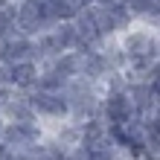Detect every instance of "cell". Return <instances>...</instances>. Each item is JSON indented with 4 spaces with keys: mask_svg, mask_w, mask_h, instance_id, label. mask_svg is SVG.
Here are the masks:
<instances>
[{
    "mask_svg": "<svg viewBox=\"0 0 160 160\" xmlns=\"http://www.w3.org/2000/svg\"><path fill=\"white\" fill-rule=\"evenodd\" d=\"M12 3H15V6H21V3H23V0H12Z\"/></svg>",
    "mask_w": 160,
    "mask_h": 160,
    "instance_id": "cell-13",
    "label": "cell"
},
{
    "mask_svg": "<svg viewBox=\"0 0 160 160\" xmlns=\"http://www.w3.org/2000/svg\"><path fill=\"white\" fill-rule=\"evenodd\" d=\"M38 64L35 61H18L9 64V84H12L15 93H29L35 90V82H38Z\"/></svg>",
    "mask_w": 160,
    "mask_h": 160,
    "instance_id": "cell-6",
    "label": "cell"
},
{
    "mask_svg": "<svg viewBox=\"0 0 160 160\" xmlns=\"http://www.w3.org/2000/svg\"><path fill=\"white\" fill-rule=\"evenodd\" d=\"M0 119L12 122V125H21V122H38V117H35V111H32L29 102H26L23 93H12V96L6 99V105L0 108Z\"/></svg>",
    "mask_w": 160,
    "mask_h": 160,
    "instance_id": "cell-5",
    "label": "cell"
},
{
    "mask_svg": "<svg viewBox=\"0 0 160 160\" xmlns=\"http://www.w3.org/2000/svg\"><path fill=\"white\" fill-rule=\"evenodd\" d=\"M50 38L55 41V47H58L61 52H73V47H76V26L73 23H55L50 29Z\"/></svg>",
    "mask_w": 160,
    "mask_h": 160,
    "instance_id": "cell-7",
    "label": "cell"
},
{
    "mask_svg": "<svg viewBox=\"0 0 160 160\" xmlns=\"http://www.w3.org/2000/svg\"><path fill=\"white\" fill-rule=\"evenodd\" d=\"M41 70V67H38ZM64 82L61 76H55V73H50V70H41L38 73V82H35V90H44V93H64Z\"/></svg>",
    "mask_w": 160,
    "mask_h": 160,
    "instance_id": "cell-8",
    "label": "cell"
},
{
    "mask_svg": "<svg viewBox=\"0 0 160 160\" xmlns=\"http://www.w3.org/2000/svg\"><path fill=\"white\" fill-rule=\"evenodd\" d=\"M99 117L108 128H122L134 117V111H131V102H128L125 93H105L102 105H99Z\"/></svg>",
    "mask_w": 160,
    "mask_h": 160,
    "instance_id": "cell-4",
    "label": "cell"
},
{
    "mask_svg": "<svg viewBox=\"0 0 160 160\" xmlns=\"http://www.w3.org/2000/svg\"><path fill=\"white\" fill-rule=\"evenodd\" d=\"M117 41H119L122 50H125V55H154L157 52V32L143 26V23H134L128 32H122Z\"/></svg>",
    "mask_w": 160,
    "mask_h": 160,
    "instance_id": "cell-3",
    "label": "cell"
},
{
    "mask_svg": "<svg viewBox=\"0 0 160 160\" xmlns=\"http://www.w3.org/2000/svg\"><path fill=\"white\" fill-rule=\"evenodd\" d=\"M6 152H9V148H6L3 143H0V160H3V157H6Z\"/></svg>",
    "mask_w": 160,
    "mask_h": 160,
    "instance_id": "cell-9",
    "label": "cell"
},
{
    "mask_svg": "<svg viewBox=\"0 0 160 160\" xmlns=\"http://www.w3.org/2000/svg\"><path fill=\"white\" fill-rule=\"evenodd\" d=\"M152 3H154V6H157V9H160V0H152Z\"/></svg>",
    "mask_w": 160,
    "mask_h": 160,
    "instance_id": "cell-14",
    "label": "cell"
},
{
    "mask_svg": "<svg viewBox=\"0 0 160 160\" xmlns=\"http://www.w3.org/2000/svg\"><path fill=\"white\" fill-rule=\"evenodd\" d=\"M154 58L160 61V38H157V52H154Z\"/></svg>",
    "mask_w": 160,
    "mask_h": 160,
    "instance_id": "cell-10",
    "label": "cell"
},
{
    "mask_svg": "<svg viewBox=\"0 0 160 160\" xmlns=\"http://www.w3.org/2000/svg\"><path fill=\"white\" fill-rule=\"evenodd\" d=\"M47 134V128L41 122H21V125H12V122H3L0 128V143H3L9 152H21V148H32L38 146Z\"/></svg>",
    "mask_w": 160,
    "mask_h": 160,
    "instance_id": "cell-2",
    "label": "cell"
},
{
    "mask_svg": "<svg viewBox=\"0 0 160 160\" xmlns=\"http://www.w3.org/2000/svg\"><path fill=\"white\" fill-rule=\"evenodd\" d=\"M38 3H52V0H38Z\"/></svg>",
    "mask_w": 160,
    "mask_h": 160,
    "instance_id": "cell-15",
    "label": "cell"
},
{
    "mask_svg": "<svg viewBox=\"0 0 160 160\" xmlns=\"http://www.w3.org/2000/svg\"><path fill=\"white\" fill-rule=\"evenodd\" d=\"M26 102L32 105L35 117L38 119H50V122H67L70 119V108H67V99L64 93H44V90H29L23 93Z\"/></svg>",
    "mask_w": 160,
    "mask_h": 160,
    "instance_id": "cell-1",
    "label": "cell"
},
{
    "mask_svg": "<svg viewBox=\"0 0 160 160\" xmlns=\"http://www.w3.org/2000/svg\"><path fill=\"white\" fill-rule=\"evenodd\" d=\"M154 26H157V29H154V32H157V38H160V21H157V23H154Z\"/></svg>",
    "mask_w": 160,
    "mask_h": 160,
    "instance_id": "cell-11",
    "label": "cell"
},
{
    "mask_svg": "<svg viewBox=\"0 0 160 160\" xmlns=\"http://www.w3.org/2000/svg\"><path fill=\"white\" fill-rule=\"evenodd\" d=\"M114 3H119V6H125V3H128V0H114Z\"/></svg>",
    "mask_w": 160,
    "mask_h": 160,
    "instance_id": "cell-12",
    "label": "cell"
}]
</instances>
